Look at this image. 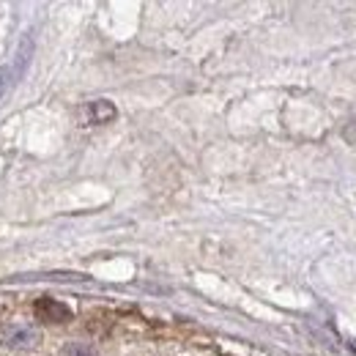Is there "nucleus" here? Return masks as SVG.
Listing matches in <instances>:
<instances>
[{
	"mask_svg": "<svg viewBox=\"0 0 356 356\" xmlns=\"http://www.w3.org/2000/svg\"><path fill=\"white\" fill-rule=\"evenodd\" d=\"M80 118H83V124H88V127H96V124H107V121H113L115 118V107L110 104V102H90L86 104L83 110H80Z\"/></svg>",
	"mask_w": 356,
	"mask_h": 356,
	"instance_id": "7ed1b4c3",
	"label": "nucleus"
},
{
	"mask_svg": "<svg viewBox=\"0 0 356 356\" xmlns=\"http://www.w3.org/2000/svg\"><path fill=\"white\" fill-rule=\"evenodd\" d=\"M39 343H42V334H39V329L31 326V323L14 321V323H3V326H0V346H6V348H11V351H31V348H36Z\"/></svg>",
	"mask_w": 356,
	"mask_h": 356,
	"instance_id": "f257e3e1",
	"label": "nucleus"
},
{
	"mask_svg": "<svg viewBox=\"0 0 356 356\" xmlns=\"http://www.w3.org/2000/svg\"><path fill=\"white\" fill-rule=\"evenodd\" d=\"M8 80H11V74H8V72H0V96L6 93V86H8Z\"/></svg>",
	"mask_w": 356,
	"mask_h": 356,
	"instance_id": "39448f33",
	"label": "nucleus"
},
{
	"mask_svg": "<svg viewBox=\"0 0 356 356\" xmlns=\"http://www.w3.org/2000/svg\"><path fill=\"white\" fill-rule=\"evenodd\" d=\"M63 356H99L90 346H83V343H69L63 348Z\"/></svg>",
	"mask_w": 356,
	"mask_h": 356,
	"instance_id": "20e7f679",
	"label": "nucleus"
},
{
	"mask_svg": "<svg viewBox=\"0 0 356 356\" xmlns=\"http://www.w3.org/2000/svg\"><path fill=\"white\" fill-rule=\"evenodd\" d=\"M33 312L44 323H66V321H72V310L63 302H55V299H47V296L33 305Z\"/></svg>",
	"mask_w": 356,
	"mask_h": 356,
	"instance_id": "f03ea898",
	"label": "nucleus"
}]
</instances>
